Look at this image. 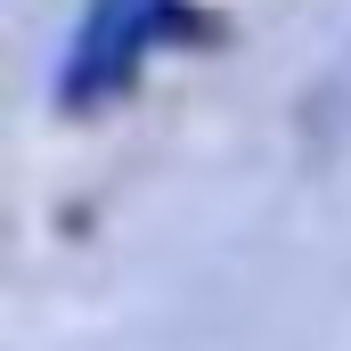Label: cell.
Returning a JSON list of instances; mask_svg holds the SVG:
<instances>
[{
  "label": "cell",
  "mask_w": 351,
  "mask_h": 351,
  "mask_svg": "<svg viewBox=\"0 0 351 351\" xmlns=\"http://www.w3.org/2000/svg\"><path fill=\"white\" fill-rule=\"evenodd\" d=\"M180 25V0H98L66 58V106H106L114 90H131V74L156 58V41H172Z\"/></svg>",
  "instance_id": "6da1fadb"
}]
</instances>
